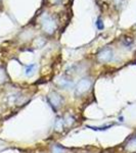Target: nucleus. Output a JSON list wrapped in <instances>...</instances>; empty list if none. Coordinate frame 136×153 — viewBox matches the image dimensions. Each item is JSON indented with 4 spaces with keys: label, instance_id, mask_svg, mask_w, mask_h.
<instances>
[{
    "label": "nucleus",
    "instance_id": "nucleus-1",
    "mask_svg": "<svg viewBox=\"0 0 136 153\" xmlns=\"http://www.w3.org/2000/svg\"><path fill=\"white\" fill-rule=\"evenodd\" d=\"M91 85H92V81H91L90 79L84 78V79H82V80H80L75 87L76 96H81V95L85 94L89 89L91 88Z\"/></svg>",
    "mask_w": 136,
    "mask_h": 153
},
{
    "label": "nucleus",
    "instance_id": "nucleus-2",
    "mask_svg": "<svg viewBox=\"0 0 136 153\" xmlns=\"http://www.w3.org/2000/svg\"><path fill=\"white\" fill-rule=\"evenodd\" d=\"M41 23H42V27H43V30L48 34H52L53 31L55 30V23L52 19L51 16H47V14H44L41 19Z\"/></svg>",
    "mask_w": 136,
    "mask_h": 153
},
{
    "label": "nucleus",
    "instance_id": "nucleus-3",
    "mask_svg": "<svg viewBox=\"0 0 136 153\" xmlns=\"http://www.w3.org/2000/svg\"><path fill=\"white\" fill-rule=\"evenodd\" d=\"M113 56H114V53H113V50L111 48H105L98 53L97 55V59L99 62H102V63H105V62H110L111 60L113 59Z\"/></svg>",
    "mask_w": 136,
    "mask_h": 153
},
{
    "label": "nucleus",
    "instance_id": "nucleus-4",
    "mask_svg": "<svg viewBox=\"0 0 136 153\" xmlns=\"http://www.w3.org/2000/svg\"><path fill=\"white\" fill-rule=\"evenodd\" d=\"M47 100H48L49 104L52 106L54 109L59 107V106L61 105V103H63V98H61V96L56 92H51L50 94L47 96Z\"/></svg>",
    "mask_w": 136,
    "mask_h": 153
},
{
    "label": "nucleus",
    "instance_id": "nucleus-5",
    "mask_svg": "<svg viewBox=\"0 0 136 153\" xmlns=\"http://www.w3.org/2000/svg\"><path fill=\"white\" fill-rule=\"evenodd\" d=\"M56 84H58L61 88H64V89H70L74 87L73 81L70 80V79L64 78V76L63 78H58V80H56Z\"/></svg>",
    "mask_w": 136,
    "mask_h": 153
},
{
    "label": "nucleus",
    "instance_id": "nucleus-6",
    "mask_svg": "<svg viewBox=\"0 0 136 153\" xmlns=\"http://www.w3.org/2000/svg\"><path fill=\"white\" fill-rule=\"evenodd\" d=\"M125 148H126V150H128V151H130V152L136 151V137L130 139L127 144H126Z\"/></svg>",
    "mask_w": 136,
    "mask_h": 153
},
{
    "label": "nucleus",
    "instance_id": "nucleus-7",
    "mask_svg": "<svg viewBox=\"0 0 136 153\" xmlns=\"http://www.w3.org/2000/svg\"><path fill=\"white\" fill-rule=\"evenodd\" d=\"M65 120H64V118H58V120H56L55 123V130L58 131V132H61V131L64 130V128H65Z\"/></svg>",
    "mask_w": 136,
    "mask_h": 153
},
{
    "label": "nucleus",
    "instance_id": "nucleus-8",
    "mask_svg": "<svg viewBox=\"0 0 136 153\" xmlns=\"http://www.w3.org/2000/svg\"><path fill=\"white\" fill-rule=\"evenodd\" d=\"M64 120H65V126H66V127H71V126L74 124V122H75V120H74L71 115L66 117L65 118H64Z\"/></svg>",
    "mask_w": 136,
    "mask_h": 153
},
{
    "label": "nucleus",
    "instance_id": "nucleus-9",
    "mask_svg": "<svg viewBox=\"0 0 136 153\" xmlns=\"http://www.w3.org/2000/svg\"><path fill=\"white\" fill-rule=\"evenodd\" d=\"M35 68H36V65H31L27 66L26 75L28 76H31L34 74V70H35Z\"/></svg>",
    "mask_w": 136,
    "mask_h": 153
},
{
    "label": "nucleus",
    "instance_id": "nucleus-10",
    "mask_svg": "<svg viewBox=\"0 0 136 153\" xmlns=\"http://www.w3.org/2000/svg\"><path fill=\"white\" fill-rule=\"evenodd\" d=\"M6 81V74L3 68H0V84L4 83Z\"/></svg>",
    "mask_w": 136,
    "mask_h": 153
},
{
    "label": "nucleus",
    "instance_id": "nucleus-11",
    "mask_svg": "<svg viewBox=\"0 0 136 153\" xmlns=\"http://www.w3.org/2000/svg\"><path fill=\"white\" fill-rule=\"evenodd\" d=\"M52 153H65V150L58 145H54L52 147Z\"/></svg>",
    "mask_w": 136,
    "mask_h": 153
},
{
    "label": "nucleus",
    "instance_id": "nucleus-12",
    "mask_svg": "<svg viewBox=\"0 0 136 153\" xmlns=\"http://www.w3.org/2000/svg\"><path fill=\"white\" fill-rule=\"evenodd\" d=\"M111 127H112V125L105 126V127H100V128H98V127H88V128L89 129L94 130V131H103V130H108V128H111Z\"/></svg>",
    "mask_w": 136,
    "mask_h": 153
},
{
    "label": "nucleus",
    "instance_id": "nucleus-13",
    "mask_svg": "<svg viewBox=\"0 0 136 153\" xmlns=\"http://www.w3.org/2000/svg\"><path fill=\"white\" fill-rule=\"evenodd\" d=\"M96 26H97V28L99 29V30H102L103 29V24L101 23L100 19H98V21H97V23H96Z\"/></svg>",
    "mask_w": 136,
    "mask_h": 153
},
{
    "label": "nucleus",
    "instance_id": "nucleus-14",
    "mask_svg": "<svg viewBox=\"0 0 136 153\" xmlns=\"http://www.w3.org/2000/svg\"><path fill=\"white\" fill-rule=\"evenodd\" d=\"M119 120H120V122H123V117H119Z\"/></svg>",
    "mask_w": 136,
    "mask_h": 153
},
{
    "label": "nucleus",
    "instance_id": "nucleus-15",
    "mask_svg": "<svg viewBox=\"0 0 136 153\" xmlns=\"http://www.w3.org/2000/svg\"><path fill=\"white\" fill-rule=\"evenodd\" d=\"M54 1H58V0H54Z\"/></svg>",
    "mask_w": 136,
    "mask_h": 153
}]
</instances>
